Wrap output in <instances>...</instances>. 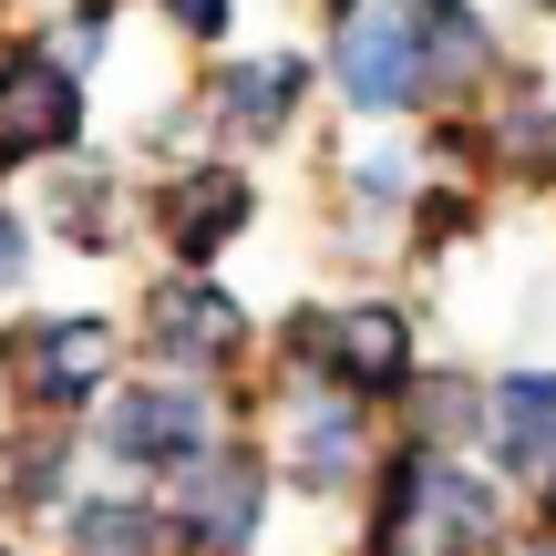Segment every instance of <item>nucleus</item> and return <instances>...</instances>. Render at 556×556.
<instances>
[{
	"label": "nucleus",
	"instance_id": "nucleus-1",
	"mask_svg": "<svg viewBox=\"0 0 556 556\" xmlns=\"http://www.w3.org/2000/svg\"><path fill=\"white\" fill-rule=\"evenodd\" d=\"M505 536V505L484 475H464L433 443H392L371 484V536L361 556H484Z\"/></svg>",
	"mask_w": 556,
	"mask_h": 556
},
{
	"label": "nucleus",
	"instance_id": "nucleus-2",
	"mask_svg": "<svg viewBox=\"0 0 556 556\" xmlns=\"http://www.w3.org/2000/svg\"><path fill=\"white\" fill-rule=\"evenodd\" d=\"M330 83L361 114H413L433 93V52H422L413 0H340L330 21Z\"/></svg>",
	"mask_w": 556,
	"mask_h": 556
},
{
	"label": "nucleus",
	"instance_id": "nucleus-3",
	"mask_svg": "<svg viewBox=\"0 0 556 556\" xmlns=\"http://www.w3.org/2000/svg\"><path fill=\"white\" fill-rule=\"evenodd\" d=\"M93 454L124 464V475H176L197 464L206 443L227 433L217 422V392L206 381H124V392H93Z\"/></svg>",
	"mask_w": 556,
	"mask_h": 556
},
{
	"label": "nucleus",
	"instance_id": "nucleus-4",
	"mask_svg": "<svg viewBox=\"0 0 556 556\" xmlns=\"http://www.w3.org/2000/svg\"><path fill=\"white\" fill-rule=\"evenodd\" d=\"M165 516H176L186 556H248V546H258V526H268V454L217 433L197 464H176Z\"/></svg>",
	"mask_w": 556,
	"mask_h": 556
},
{
	"label": "nucleus",
	"instance_id": "nucleus-5",
	"mask_svg": "<svg viewBox=\"0 0 556 556\" xmlns=\"http://www.w3.org/2000/svg\"><path fill=\"white\" fill-rule=\"evenodd\" d=\"M0 381L21 392V413H83V402L114 381V319H93V309H73V319H11Z\"/></svg>",
	"mask_w": 556,
	"mask_h": 556
},
{
	"label": "nucleus",
	"instance_id": "nucleus-6",
	"mask_svg": "<svg viewBox=\"0 0 556 556\" xmlns=\"http://www.w3.org/2000/svg\"><path fill=\"white\" fill-rule=\"evenodd\" d=\"M144 351H155L176 381H206L217 361L248 351V309L227 289H206V268H176V278L144 289Z\"/></svg>",
	"mask_w": 556,
	"mask_h": 556
},
{
	"label": "nucleus",
	"instance_id": "nucleus-7",
	"mask_svg": "<svg viewBox=\"0 0 556 556\" xmlns=\"http://www.w3.org/2000/svg\"><path fill=\"white\" fill-rule=\"evenodd\" d=\"M413 319L392 309V299H361V309H330L319 319V381L351 402H402V381H413Z\"/></svg>",
	"mask_w": 556,
	"mask_h": 556
},
{
	"label": "nucleus",
	"instance_id": "nucleus-8",
	"mask_svg": "<svg viewBox=\"0 0 556 556\" xmlns=\"http://www.w3.org/2000/svg\"><path fill=\"white\" fill-rule=\"evenodd\" d=\"M361 475H371V402L309 381L289 402V484L299 495H351Z\"/></svg>",
	"mask_w": 556,
	"mask_h": 556
},
{
	"label": "nucleus",
	"instance_id": "nucleus-9",
	"mask_svg": "<svg viewBox=\"0 0 556 556\" xmlns=\"http://www.w3.org/2000/svg\"><path fill=\"white\" fill-rule=\"evenodd\" d=\"M484 443H495L505 484H526V495L556 516V371L484 381Z\"/></svg>",
	"mask_w": 556,
	"mask_h": 556
},
{
	"label": "nucleus",
	"instance_id": "nucleus-10",
	"mask_svg": "<svg viewBox=\"0 0 556 556\" xmlns=\"http://www.w3.org/2000/svg\"><path fill=\"white\" fill-rule=\"evenodd\" d=\"M83 135V83L52 52H11L0 62V155H62Z\"/></svg>",
	"mask_w": 556,
	"mask_h": 556
},
{
	"label": "nucleus",
	"instance_id": "nucleus-11",
	"mask_svg": "<svg viewBox=\"0 0 556 556\" xmlns=\"http://www.w3.org/2000/svg\"><path fill=\"white\" fill-rule=\"evenodd\" d=\"M248 217H258V186H248L238 165H186L155 197V227H165V248H176V268H206Z\"/></svg>",
	"mask_w": 556,
	"mask_h": 556
},
{
	"label": "nucleus",
	"instance_id": "nucleus-12",
	"mask_svg": "<svg viewBox=\"0 0 556 556\" xmlns=\"http://www.w3.org/2000/svg\"><path fill=\"white\" fill-rule=\"evenodd\" d=\"M62 536L83 556H186L176 516H165L155 495H73L62 505Z\"/></svg>",
	"mask_w": 556,
	"mask_h": 556
},
{
	"label": "nucleus",
	"instance_id": "nucleus-13",
	"mask_svg": "<svg viewBox=\"0 0 556 556\" xmlns=\"http://www.w3.org/2000/svg\"><path fill=\"white\" fill-rule=\"evenodd\" d=\"M299 103H309V62L278 52V62H238V73L217 83V103H206V114H217L227 135L268 144V135H289V124H299Z\"/></svg>",
	"mask_w": 556,
	"mask_h": 556
},
{
	"label": "nucleus",
	"instance_id": "nucleus-14",
	"mask_svg": "<svg viewBox=\"0 0 556 556\" xmlns=\"http://www.w3.org/2000/svg\"><path fill=\"white\" fill-rule=\"evenodd\" d=\"M83 484H73V433H21L0 454V516H62Z\"/></svg>",
	"mask_w": 556,
	"mask_h": 556
},
{
	"label": "nucleus",
	"instance_id": "nucleus-15",
	"mask_svg": "<svg viewBox=\"0 0 556 556\" xmlns=\"http://www.w3.org/2000/svg\"><path fill=\"white\" fill-rule=\"evenodd\" d=\"M402 392H413V443H433V454L484 443V381H464V371H454V381H443V371L422 381V371H413Z\"/></svg>",
	"mask_w": 556,
	"mask_h": 556
},
{
	"label": "nucleus",
	"instance_id": "nucleus-16",
	"mask_svg": "<svg viewBox=\"0 0 556 556\" xmlns=\"http://www.w3.org/2000/svg\"><path fill=\"white\" fill-rule=\"evenodd\" d=\"M340 186H351V206L392 217V206H413V197H422V155H402V144H361Z\"/></svg>",
	"mask_w": 556,
	"mask_h": 556
},
{
	"label": "nucleus",
	"instance_id": "nucleus-17",
	"mask_svg": "<svg viewBox=\"0 0 556 556\" xmlns=\"http://www.w3.org/2000/svg\"><path fill=\"white\" fill-rule=\"evenodd\" d=\"M52 227L83 248V258H103V248H114V176H73L52 197Z\"/></svg>",
	"mask_w": 556,
	"mask_h": 556
},
{
	"label": "nucleus",
	"instance_id": "nucleus-18",
	"mask_svg": "<svg viewBox=\"0 0 556 556\" xmlns=\"http://www.w3.org/2000/svg\"><path fill=\"white\" fill-rule=\"evenodd\" d=\"M103 31H114V0H73V21H62V62H93Z\"/></svg>",
	"mask_w": 556,
	"mask_h": 556
},
{
	"label": "nucleus",
	"instance_id": "nucleus-19",
	"mask_svg": "<svg viewBox=\"0 0 556 556\" xmlns=\"http://www.w3.org/2000/svg\"><path fill=\"white\" fill-rule=\"evenodd\" d=\"M21 278H31V217L0 206V289H21Z\"/></svg>",
	"mask_w": 556,
	"mask_h": 556
},
{
	"label": "nucleus",
	"instance_id": "nucleus-20",
	"mask_svg": "<svg viewBox=\"0 0 556 556\" xmlns=\"http://www.w3.org/2000/svg\"><path fill=\"white\" fill-rule=\"evenodd\" d=\"M165 21H176V31H206V41H217V31H227V0H165Z\"/></svg>",
	"mask_w": 556,
	"mask_h": 556
},
{
	"label": "nucleus",
	"instance_id": "nucleus-21",
	"mask_svg": "<svg viewBox=\"0 0 556 556\" xmlns=\"http://www.w3.org/2000/svg\"><path fill=\"white\" fill-rule=\"evenodd\" d=\"M526 556H556V516H546V526H536V536H526Z\"/></svg>",
	"mask_w": 556,
	"mask_h": 556
}]
</instances>
